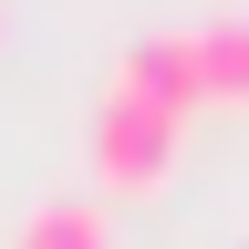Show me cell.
I'll return each mask as SVG.
<instances>
[{
	"instance_id": "obj_3",
	"label": "cell",
	"mask_w": 249,
	"mask_h": 249,
	"mask_svg": "<svg viewBox=\"0 0 249 249\" xmlns=\"http://www.w3.org/2000/svg\"><path fill=\"white\" fill-rule=\"evenodd\" d=\"M187 52H197V104H249V11L197 21Z\"/></svg>"
},
{
	"instance_id": "obj_5",
	"label": "cell",
	"mask_w": 249,
	"mask_h": 249,
	"mask_svg": "<svg viewBox=\"0 0 249 249\" xmlns=\"http://www.w3.org/2000/svg\"><path fill=\"white\" fill-rule=\"evenodd\" d=\"M239 249H249V239H239Z\"/></svg>"
},
{
	"instance_id": "obj_4",
	"label": "cell",
	"mask_w": 249,
	"mask_h": 249,
	"mask_svg": "<svg viewBox=\"0 0 249 249\" xmlns=\"http://www.w3.org/2000/svg\"><path fill=\"white\" fill-rule=\"evenodd\" d=\"M11 249H124V239H114V208H104V197L62 187V197H42V208L21 218V239H11Z\"/></svg>"
},
{
	"instance_id": "obj_1",
	"label": "cell",
	"mask_w": 249,
	"mask_h": 249,
	"mask_svg": "<svg viewBox=\"0 0 249 249\" xmlns=\"http://www.w3.org/2000/svg\"><path fill=\"white\" fill-rule=\"evenodd\" d=\"M177 135H187L177 114H156V104H135V93L104 83V104H93V124H83V156H93V177H104L114 197H145V187H166Z\"/></svg>"
},
{
	"instance_id": "obj_2",
	"label": "cell",
	"mask_w": 249,
	"mask_h": 249,
	"mask_svg": "<svg viewBox=\"0 0 249 249\" xmlns=\"http://www.w3.org/2000/svg\"><path fill=\"white\" fill-rule=\"evenodd\" d=\"M114 93H135L156 114H197V52H187V31H135V42L114 52Z\"/></svg>"
}]
</instances>
